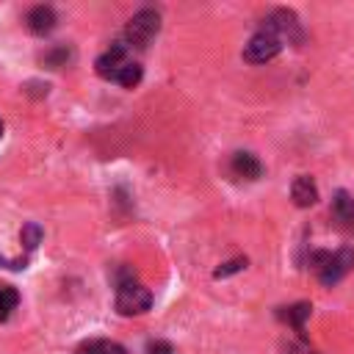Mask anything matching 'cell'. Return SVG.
I'll use <instances>...</instances> for the list:
<instances>
[{"mask_svg":"<svg viewBox=\"0 0 354 354\" xmlns=\"http://www.w3.org/2000/svg\"><path fill=\"white\" fill-rule=\"evenodd\" d=\"M332 218L346 227V230H354V196L346 194V191H337L335 199H332Z\"/></svg>","mask_w":354,"mask_h":354,"instance_id":"obj_8","label":"cell"},{"mask_svg":"<svg viewBox=\"0 0 354 354\" xmlns=\"http://www.w3.org/2000/svg\"><path fill=\"white\" fill-rule=\"evenodd\" d=\"M0 263H6V260H3V257H0Z\"/></svg>","mask_w":354,"mask_h":354,"instance_id":"obj_20","label":"cell"},{"mask_svg":"<svg viewBox=\"0 0 354 354\" xmlns=\"http://www.w3.org/2000/svg\"><path fill=\"white\" fill-rule=\"evenodd\" d=\"M41 227L36 224V221H28L25 227H22V232H19V238H22V243H25V249H36L39 243H41Z\"/></svg>","mask_w":354,"mask_h":354,"instance_id":"obj_14","label":"cell"},{"mask_svg":"<svg viewBox=\"0 0 354 354\" xmlns=\"http://www.w3.org/2000/svg\"><path fill=\"white\" fill-rule=\"evenodd\" d=\"M147 354H174V348L166 340H155V343H149V351Z\"/></svg>","mask_w":354,"mask_h":354,"instance_id":"obj_17","label":"cell"},{"mask_svg":"<svg viewBox=\"0 0 354 354\" xmlns=\"http://www.w3.org/2000/svg\"><path fill=\"white\" fill-rule=\"evenodd\" d=\"M97 343H100V354H127L122 343H113V340H97Z\"/></svg>","mask_w":354,"mask_h":354,"instance_id":"obj_16","label":"cell"},{"mask_svg":"<svg viewBox=\"0 0 354 354\" xmlns=\"http://www.w3.org/2000/svg\"><path fill=\"white\" fill-rule=\"evenodd\" d=\"M241 268H246V260H243V257H238V260H230V263L218 266V268L213 271V277H216V279H224V277H230V274H235V271H241Z\"/></svg>","mask_w":354,"mask_h":354,"instance_id":"obj_15","label":"cell"},{"mask_svg":"<svg viewBox=\"0 0 354 354\" xmlns=\"http://www.w3.org/2000/svg\"><path fill=\"white\" fill-rule=\"evenodd\" d=\"M25 25H28L30 33L44 36V33H50L55 28V11L50 6H33L28 11V17H25Z\"/></svg>","mask_w":354,"mask_h":354,"instance_id":"obj_7","label":"cell"},{"mask_svg":"<svg viewBox=\"0 0 354 354\" xmlns=\"http://www.w3.org/2000/svg\"><path fill=\"white\" fill-rule=\"evenodd\" d=\"M124 64H127V44H124V41H116V44H111L108 53H102V55L97 58L94 66H97V75H100V77L113 80L116 72H119Z\"/></svg>","mask_w":354,"mask_h":354,"instance_id":"obj_6","label":"cell"},{"mask_svg":"<svg viewBox=\"0 0 354 354\" xmlns=\"http://www.w3.org/2000/svg\"><path fill=\"white\" fill-rule=\"evenodd\" d=\"M282 47H285V44H282L271 30L260 28V30L243 44V58H246L249 64H266V61L277 58Z\"/></svg>","mask_w":354,"mask_h":354,"instance_id":"obj_4","label":"cell"},{"mask_svg":"<svg viewBox=\"0 0 354 354\" xmlns=\"http://www.w3.org/2000/svg\"><path fill=\"white\" fill-rule=\"evenodd\" d=\"M260 28L271 30L282 44H285V41H288V44H299V41H301V28H299V19H296L293 11H285V8L271 11V14L263 19Z\"/></svg>","mask_w":354,"mask_h":354,"instance_id":"obj_5","label":"cell"},{"mask_svg":"<svg viewBox=\"0 0 354 354\" xmlns=\"http://www.w3.org/2000/svg\"><path fill=\"white\" fill-rule=\"evenodd\" d=\"M0 138H3V122H0Z\"/></svg>","mask_w":354,"mask_h":354,"instance_id":"obj_19","label":"cell"},{"mask_svg":"<svg viewBox=\"0 0 354 354\" xmlns=\"http://www.w3.org/2000/svg\"><path fill=\"white\" fill-rule=\"evenodd\" d=\"M119 86H124V88H133V86H138V80H141V66L136 64V61H127L119 72H116V77H113Z\"/></svg>","mask_w":354,"mask_h":354,"instance_id":"obj_12","label":"cell"},{"mask_svg":"<svg viewBox=\"0 0 354 354\" xmlns=\"http://www.w3.org/2000/svg\"><path fill=\"white\" fill-rule=\"evenodd\" d=\"M77 354H100V343L97 340H88V343H83L77 348Z\"/></svg>","mask_w":354,"mask_h":354,"instance_id":"obj_18","label":"cell"},{"mask_svg":"<svg viewBox=\"0 0 354 354\" xmlns=\"http://www.w3.org/2000/svg\"><path fill=\"white\" fill-rule=\"evenodd\" d=\"M313 271L318 274L321 285H337L351 268H354V252L337 249V252H315L310 257Z\"/></svg>","mask_w":354,"mask_h":354,"instance_id":"obj_1","label":"cell"},{"mask_svg":"<svg viewBox=\"0 0 354 354\" xmlns=\"http://www.w3.org/2000/svg\"><path fill=\"white\" fill-rule=\"evenodd\" d=\"M158 30H160V14L155 8H141L138 14H133V19L124 28V44L127 47H147Z\"/></svg>","mask_w":354,"mask_h":354,"instance_id":"obj_2","label":"cell"},{"mask_svg":"<svg viewBox=\"0 0 354 354\" xmlns=\"http://www.w3.org/2000/svg\"><path fill=\"white\" fill-rule=\"evenodd\" d=\"M17 304H19V293H17L14 288L3 285V288H0V321H6Z\"/></svg>","mask_w":354,"mask_h":354,"instance_id":"obj_13","label":"cell"},{"mask_svg":"<svg viewBox=\"0 0 354 354\" xmlns=\"http://www.w3.org/2000/svg\"><path fill=\"white\" fill-rule=\"evenodd\" d=\"M232 171L243 180H257L263 174V163L252 152H235L232 155Z\"/></svg>","mask_w":354,"mask_h":354,"instance_id":"obj_10","label":"cell"},{"mask_svg":"<svg viewBox=\"0 0 354 354\" xmlns=\"http://www.w3.org/2000/svg\"><path fill=\"white\" fill-rule=\"evenodd\" d=\"M290 196H293V202H296L299 207H310V205L318 202V188H315V183H313L307 174H301V177L293 180Z\"/></svg>","mask_w":354,"mask_h":354,"instance_id":"obj_9","label":"cell"},{"mask_svg":"<svg viewBox=\"0 0 354 354\" xmlns=\"http://www.w3.org/2000/svg\"><path fill=\"white\" fill-rule=\"evenodd\" d=\"M152 307V293L138 282H122L116 290V310L122 315H141Z\"/></svg>","mask_w":354,"mask_h":354,"instance_id":"obj_3","label":"cell"},{"mask_svg":"<svg viewBox=\"0 0 354 354\" xmlns=\"http://www.w3.org/2000/svg\"><path fill=\"white\" fill-rule=\"evenodd\" d=\"M310 304L307 301H299V304H293V307H285V313H279V318L282 321H288L290 326H296V329H301L304 326V321L310 318Z\"/></svg>","mask_w":354,"mask_h":354,"instance_id":"obj_11","label":"cell"}]
</instances>
